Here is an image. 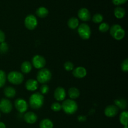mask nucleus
<instances>
[{
  "instance_id": "1",
  "label": "nucleus",
  "mask_w": 128,
  "mask_h": 128,
  "mask_svg": "<svg viewBox=\"0 0 128 128\" xmlns=\"http://www.w3.org/2000/svg\"><path fill=\"white\" fill-rule=\"evenodd\" d=\"M29 104L32 109L39 110L44 104V96L40 92L32 94L29 100Z\"/></svg>"
},
{
  "instance_id": "2",
  "label": "nucleus",
  "mask_w": 128,
  "mask_h": 128,
  "mask_svg": "<svg viewBox=\"0 0 128 128\" xmlns=\"http://www.w3.org/2000/svg\"><path fill=\"white\" fill-rule=\"evenodd\" d=\"M61 109L67 114H73L78 110L77 102L72 100H66L61 104Z\"/></svg>"
},
{
  "instance_id": "3",
  "label": "nucleus",
  "mask_w": 128,
  "mask_h": 128,
  "mask_svg": "<svg viewBox=\"0 0 128 128\" xmlns=\"http://www.w3.org/2000/svg\"><path fill=\"white\" fill-rule=\"evenodd\" d=\"M51 78H52V74L51 71L46 68H42L38 72L36 81L40 83L44 84L48 82L51 80Z\"/></svg>"
},
{
  "instance_id": "4",
  "label": "nucleus",
  "mask_w": 128,
  "mask_h": 128,
  "mask_svg": "<svg viewBox=\"0 0 128 128\" xmlns=\"http://www.w3.org/2000/svg\"><path fill=\"white\" fill-rule=\"evenodd\" d=\"M110 34L114 40L120 41L125 36V31L120 24H114L110 28Z\"/></svg>"
},
{
  "instance_id": "5",
  "label": "nucleus",
  "mask_w": 128,
  "mask_h": 128,
  "mask_svg": "<svg viewBox=\"0 0 128 128\" xmlns=\"http://www.w3.org/2000/svg\"><path fill=\"white\" fill-rule=\"evenodd\" d=\"M7 79L9 82L14 85L21 84L24 80V76L18 71H11L8 74Z\"/></svg>"
},
{
  "instance_id": "6",
  "label": "nucleus",
  "mask_w": 128,
  "mask_h": 128,
  "mask_svg": "<svg viewBox=\"0 0 128 128\" xmlns=\"http://www.w3.org/2000/svg\"><path fill=\"white\" fill-rule=\"evenodd\" d=\"M78 28V32L80 37L84 40H89L91 34V28L89 25L86 23H82L79 25Z\"/></svg>"
},
{
  "instance_id": "7",
  "label": "nucleus",
  "mask_w": 128,
  "mask_h": 128,
  "mask_svg": "<svg viewBox=\"0 0 128 128\" xmlns=\"http://www.w3.org/2000/svg\"><path fill=\"white\" fill-rule=\"evenodd\" d=\"M24 25L29 30H34L38 25L37 18L33 14H29L24 20Z\"/></svg>"
},
{
  "instance_id": "8",
  "label": "nucleus",
  "mask_w": 128,
  "mask_h": 128,
  "mask_svg": "<svg viewBox=\"0 0 128 128\" xmlns=\"http://www.w3.org/2000/svg\"><path fill=\"white\" fill-rule=\"evenodd\" d=\"M12 104L8 99L2 98L0 101V111L4 114H8L12 111Z\"/></svg>"
},
{
  "instance_id": "9",
  "label": "nucleus",
  "mask_w": 128,
  "mask_h": 128,
  "mask_svg": "<svg viewBox=\"0 0 128 128\" xmlns=\"http://www.w3.org/2000/svg\"><path fill=\"white\" fill-rule=\"evenodd\" d=\"M46 63V60L44 58L40 55H35L32 59V64L35 68L38 70L44 68Z\"/></svg>"
},
{
  "instance_id": "10",
  "label": "nucleus",
  "mask_w": 128,
  "mask_h": 128,
  "mask_svg": "<svg viewBox=\"0 0 128 128\" xmlns=\"http://www.w3.org/2000/svg\"><path fill=\"white\" fill-rule=\"evenodd\" d=\"M14 106L16 110L20 113H23L27 111L28 108V102L22 98H18L14 101Z\"/></svg>"
},
{
  "instance_id": "11",
  "label": "nucleus",
  "mask_w": 128,
  "mask_h": 128,
  "mask_svg": "<svg viewBox=\"0 0 128 128\" xmlns=\"http://www.w3.org/2000/svg\"><path fill=\"white\" fill-rule=\"evenodd\" d=\"M119 108L115 105H110L104 110V114L108 118H113L118 114Z\"/></svg>"
},
{
  "instance_id": "12",
  "label": "nucleus",
  "mask_w": 128,
  "mask_h": 128,
  "mask_svg": "<svg viewBox=\"0 0 128 128\" xmlns=\"http://www.w3.org/2000/svg\"><path fill=\"white\" fill-rule=\"evenodd\" d=\"M78 18L82 21H89L91 20V14L88 9L82 8L78 12Z\"/></svg>"
},
{
  "instance_id": "13",
  "label": "nucleus",
  "mask_w": 128,
  "mask_h": 128,
  "mask_svg": "<svg viewBox=\"0 0 128 128\" xmlns=\"http://www.w3.org/2000/svg\"><path fill=\"white\" fill-rule=\"evenodd\" d=\"M66 96V91L64 88L62 87H58L55 90L54 93V97L55 100H56L58 101H63L65 99Z\"/></svg>"
},
{
  "instance_id": "14",
  "label": "nucleus",
  "mask_w": 128,
  "mask_h": 128,
  "mask_svg": "<svg viewBox=\"0 0 128 128\" xmlns=\"http://www.w3.org/2000/svg\"><path fill=\"white\" fill-rule=\"evenodd\" d=\"M87 74V71L86 69L83 67H77L74 69L72 71V75L76 78L81 79L84 78Z\"/></svg>"
},
{
  "instance_id": "15",
  "label": "nucleus",
  "mask_w": 128,
  "mask_h": 128,
  "mask_svg": "<svg viewBox=\"0 0 128 128\" xmlns=\"http://www.w3.org/2000/svg\"><path fill=\"white\" fill-rule=\"evenodd\" d=\"M24 120L25 122L28 124H32L35 123L38 120V116L34 112H28L24 115Z\"/></svg>"
},
{
  "instance_id": "16",
  "label": "nucleus",
  "mask_w": 128,
  "mask_h": 128,
  "mask_svg": "<svg viewBox=\"0 0 128 128\" xmlns=\"http://www.w3.org/2000/svg\"><path fill=\"white\" fill-rule=\"evenodd\" d=\"M25 87L28 91H34L38 88V82L35 80L30 79L26 81L25 84Z\"/></svg>"
},
{
  "instance_id": "17",
  "label": "nucleus",
  "mask_w": 128,
  "mask_h": 128,
  "mask_svg": "<svg viewBox=\"0 0 128 128\" xmlns=\"http://www.w3.org/2000/svg\"><path fill=\"white\" fill-rule=\"evenodd\" d=\"M16 90L11 86H8L4 90V94L8 98H12L16 96Z\"/></svg>"
},
{
  "instance_id": "18",
  "label": "nucleus",
  "mask_w": 128,
  "mask_h": 128,
  "mask_svg": "<svg viewBox=\"0 0 128 128\" xmlns=\"http://www.w3.org/2000/svg\"><path fill=\"white\" fill-rule=\"evenodd\" d=\"M32 64L29 61H24L21 64V70L22 73L28 74L32 70Z\"/></svg>"
},
{
  "instance_id": "19",
  "label": "nucleus",
  "mask_w": 128,
  "mask_h": 128,
  "mask_svg": "<svg viewBox=\"0 0 128 128\" xmlns=\"http://www.w3.org/2000/svg\"><path fill=\"white\" fill-rule=\"evenodd\" d=\"M114 14L118 19H122L124 17L125 14H126V11L123 8L118 6L114 9Z\"/></svg>"
},
{
  "instance_id": "20",
  "label": "nucleus",
  "mask_w": 128,
  "mask_h": 128,
  "mask_svg": "<svg viewBox=\"0 0 128 128\" xmlns=\"http://www.w3.org/2000/svg\"><path fill=\"white\" fill-rule=\"evenodd\" d=\"M68 26L71 30H75L79 26V20L77 18L72 17L68 21Z\"/></svg>"
},
{
  "instance_id": "21",
  "label": "nucleus",
  "mask_w": 128,
  "mask_h": 128,
  "mask_svg": "<svg viewBox=\"0 0 128 128\" xmlns=\"http://www.w3.org/2000/svg\"><path fill=\"white\" fill-rule=\"evenodd\" d=\"M114 103L116 104L115 106H116L118 108L121 109V110H125L128 106L127 101L125 99L123 98L117 99L114 101Z\"/></svg>"
},
{
  "instance_id": "22",
  "label": "nucleus",
  "mask_w": 128,
  "mask_h": 128,
  "mask_svg": "<svg viewBox=\"0 0 128 128\" xmlns=\"http://www.w3.org/2000/svg\"><path fill=\"white\" fill-rule=\"evenodd\" d=\"M68 95L70 98L72 100H75L80 96V92L78 89L75 87H72L68 90Z\"/></svg>"
},
{
  "instance_id": "23",
  "label": "nucleus",
  "mask_w": 128,
  "mask_h": 128,
  "mask_svg": "<svg viewBox=\"0 0 128 128\" xmlns=\"http://www.w3.org/2000/svg\"><path fill=\"white\" fill-rule=\"evenodd\" d=\"M36 14L38 17L41 18H44L48 15L49 11L47 8L42 6V7H40L37 9Z\"/></svg>"
},
{
  "instance_id": "24",
  "label": "nucleus",
  "mask_w": 128,
  "mask_h": 128,
  "mask_svg": "<svg viewBox=\"0 0 128 128\" xmlns=\"http://www.w3.org/2000/svg\"><path fill=\"white\" fill-rule=\"evenodd\" d=\"M53 122L49 119H44L40 122V128H53Z\"/></svg>"
},
{
  "instance_id": "25",
  "label": "nucleus",
  "mask_w": 128,
  "mask_h": 128,
  "mask_svg": "<svg viewBox=\"0 0 128 128\" xmlns=\"http://www.w3.org/2000/svg\"><path fill=\"white\" fill-rule=\"evenodd\" d=\"M128 111H123L121 113L120 116V121L122 125L126 126H128Z\"/></svg>"
},
{
  "instance_id": "26",
  "label": "nucleus",
  "mask_w": 128,
  "mask_h": 128,
  "mask_svg": "<svg viewBox=\"0 0 128 128\" xmlns=\"http://www.w3.org/2000/svg\"><path fill=\"white\" fill-rule=\"evenodd\" d=\"M7 80V76L4 71L0 70V88L4 86Z\"/></svg>"
},
{
  "instance_id": "27",
  "label": "nucleus",
  "mask_w": 128,
  "mask_h": 128,
  "mask_svg": "<svg viewBox=\"0 0 128 128\" xmlns=\"http://www.w3.org/2000/svg\"><path fill=\"white\" fill-rule=\"evenodd\" d=\"M92 20L94 22H95V23H100V22H102V20H103V16H102L101 14L97 13L96 14L94 15L93 17H92Z\"/></svg>"
},
{
  "instance_id": "28",
  "label": "nucleus",
  "mask_w": 128,
  "mask_h": 128,
  "mask_svg": "<svg viewBox=\"0 0 128 128\" xmlns=\"http://www.w3.org/2000/svg\"><path fill=\"white\" fill-rule=\"evenodd\" d=\"M109 30H110V26L106 22H102L99 26V30L102 32H107Z\"/></svg>"
},
{
  "instance_id": "29",
  "label": "nucleus",
  "mask_w": 128,
  "mask_h": 128,
  "mask_svg": "<svg viewBox=\"0 0 128 128\" xmlns=\"http://www.w3.org/2000/svg\"><path fill=\"white\" fill-rule=\"evenodd\" d=\"M64 68L66 71H71L74 70V64L72 62H70V61H67L64 64Z\"/></svg>"
},
{
  "instance_id": "30",
  "label": "nucleus",
  "mask_w": 128,
  "mask_h": 128,
  "mask_svg": "<svg viewBox=\"0 0 128 128\" xmlns=\"http://www.w3.org/2000/svg\"><path fill=\"white\" fill-rule=\"evenodd\" d=\"M49 91H50V88L47 84H42L40 88V92L42 95L46 94L49 92Z\"/></svg>"
},
{
  "instance_id": "31",
  "label": "nucleus",
  "mask_w": 128,
  "mask_h": 128,
  "mask_svg": "<svg viewBox=\"0 0 128 128\" xmlns=\"http://www.w3.org/2000/svg\"><path fill=\"white\" fill-rule=\"evenodd\" d=\"M51 108L52 111H55V112H58V111H60L61 110V105L59 102H54V103L52 104Z\"/></svg>"
},
{
  "instance_id": "32",
  "label": "nucleus",
  "mask_w": 128,
  "mask_h": 128,
  "mask_svg": "<svg viewBox=\"0 0 128 128\" xmlns=\"http://www.w3.org/2000/svg\"><path fill=\"white\" fill-rule=\"evenodd\" d=\"M8 50V46L7 43L5 42H1L0 44V52L1 53H5Z\"/></svg>"
},
{
  "instance_id": "33",
  "label": "nucleus",
  "mask_w": 128,
  "mask_h": 128,
  "mask_svg": "<svg viewBox=\"0 0 128 128\" xmlns=\"http://www.w3.org/2000/svg\"><path fill=\"white\" fill-rule=\"evenodd\" d=\"M121 70L124 72L128 71V59H126L121 63Z\"/></svg>"
},
{
  "instance_id": "34",
  "label": "nucleus",
  "mask_w": 128,
  "mask_h": 128,
  "mask_svg": "<svg viewBox=\"0 0 128 128\" xmlns=\"http://www.w3.org/2000/svg\"><path fill=\"white\" fill-rule=\"evenodd\" d=\"M127 1L128 0H112V2L114 4L116 5V6H119V5L123 4L126 3Z\"/></svg>"
},
{
  "instance_id": "35",
  "label": "nucleus",
  "mask_w": 128,
  "mask_h": 128,
  "mask_svg": "<svg viewBox=\"0 0 128 128\" xmlns=\"http://www.w3.org/2000/svg\"><path fill=\"white\" fill-rule=\"evenodd\" d=\"M5 34L2 31L0 30V43L4 42Z\"/></svg>"
},
{
  "instance_id": "36",
  "label": "nucleus",
  "mask_w": 128,
  "mask_h": 128,
  "mask_svg": "<svg viewBox=\"0 0 128 128\" xmlns=\"http://www.w3.org/2000/svg\"><path fill=\"white\" fill-rule=\"evenodd\" d=\"M0 128H6V125L4 122H0Z\"/></svg>"
},
{
  "instance_id": "37",
  "label": "nucleus",
  "mask_w": 128,
  "mask_h": 128,
  "mask_svg": "<svg viewBox=\"0 0 128 128\" xmlns=\"http://www.w3.org/2000/svg\"><path fill=\"white\" fill-rule=\"evenodd\" d=\"M124 128H128V126H124Z\"/></svg>"
},
{
  "instance_id": "38",
  "label": "nucleus",
  "mask_w": 128,
  "mask_h": 128,
  "mask_svg": "<svg viewBox=\"0 0 128 128\" xmlns=\"http://www.w3.org/2000/svg\"><path fill=\"white\" fill-rule=\"evenodd\" d=\"M0 117H1V114H0Z\"/></svg>"
}]
</instances>
